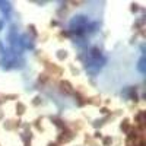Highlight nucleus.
Returning <instances> with one entry per match:
<instances>
[{"instance_id": "39448f33", "label": "nucleus", "mask_w": 146, "mask_h": 146, "mask_svg": "<svg viewBox=\"0 0 146 146\" xmlns=\"http://www.w3.org/2000/svg\"><path fill=\"white\" fill-rule=\"evenodd\" d=\"M3 25H5V23H3V21H2V19H0V31H2V29H3Z\"/></svg>"}, {"instance_id": "7ed1b4c3", "label": "nucleus", "mask_w": 146, "mask_h": 146, "mask_svg": "<svg viewBox=\"0 0 146 146\" xmlns=\"http://www.w3.org/2000/svg\"><path fill=\"white\" fill-rule=\"evenodd\" d=\"M137 70L142 73V75H145V73H146V58H145V56H142L139 58V62H137Z\"/></svg>"}, {"instance_id": "20e7f679", "label": "nucleus", "mask_w": 146, "mask_h": 146, "mask_svg": "<svg viewBox=\"0 0 146 146\" xmlns=\"http://www.w3.org/2000/svg\"><path fill=\"white\" fill-rule=\"evenodd\" d=\"M0 10L6 15V13H9V12L12 10V5L9 2H0Z\"/></svg>"}, {"instance_id": "f257e3e1", "label": "nucleus", "mask_w": 146, "mask_h": 146, "mask_svg": "<svg viewBox=\"0 0 146 146\" xmlns=\"http://www.w3.org/2000/svg\"><path fill=\"white\" fill-rule=\"evenodd\" d=\"M104 63H105V58L101 56V51L98 50V48H92L91 57L86 62V64H85V69H86V72L91 73V75H95V73H98L101 70Z\"/></svg>"}, {"instance_id": "f03ea898", "label": "nucleus", "mask_w": 146, "mask_h": 146, "mask_svg": "<svg viewBox=\"0 0 146 146\" xmlns=\"http://www.w3.org/2000/svg\"><path fill=\"white\" fill-rule=\"evenodd\" d=\"M88 25H89V19L86 15H75L69 22V29L76 34H83L86 32Z\"/></svg>"}]
</instances>
